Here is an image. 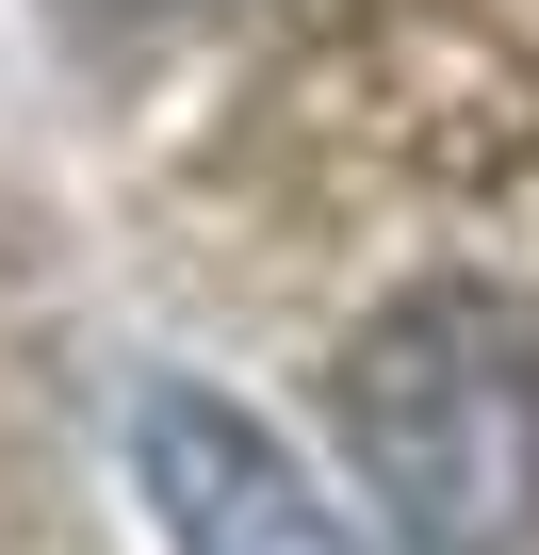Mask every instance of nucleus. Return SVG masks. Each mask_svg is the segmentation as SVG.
Wrapping results in <instances>:
<instances>
[{
	"instance_id": "1",
	"label": "nucleus",
	"mask_w": 539,
	"mask_h": 555,
	"mask_svg": "<svg viewBox=\"0 0 539 555\" xmlns=\"http://www.w3.org/2000/svg\"><path fill=\"white\" fill-rule=\"evenodd\" d=\"M344 457L409 555H539V311L409 295L344 344Z\"/></svg>"
},
{
	"instance_id": "2",
	"label": "nucleus",
	"mask_w": 539,
	"mask_h": 555,
	"mask_svg": "<svg viewBox=\"0 0 539 555\" xmlns=\"http://www.w3.org/2000/svg\"><path fill=\"white\" fill-rule=\"evenodd\" d=\"M131 474H147V506H164L180 555H393L360 506H328V474L279 425L229 409V392H147L131 409Z\"/></svg>"
},
{
	"instance_id": "3",
	"label": "nucleus",
	"mask_w": 539,
	"mask_h": 555,
	"mask_svg": "<svg viewBox=\"0 0 539 555\" xmlns=\"http://www.w3.org/2000/svg\"><path fill=\"white\" fill-rule=\"evenodd\" d=\"M66 17H180V0H66Z\"/></svg>"
}]
</instances>
